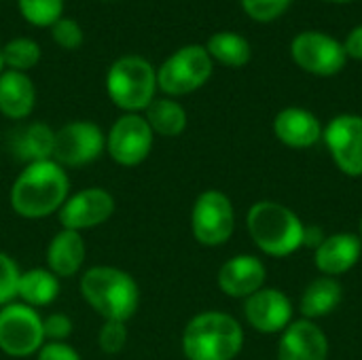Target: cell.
<instances>
[{
  "label": "cell",
  "mask_w": 362,
  "mask_h": 360,
  "mask_svg": "<svg viewBox=\"0 0 362 360\" xmlns=\"http://www.w3.org/2000/svg\"><path fill=\"white\" fill-rule=\"evenodd\" d=\"M127 344V327L125 323L117 320H104L100 333H98V346L106 354H119Z\"/></svg>",
  "instance_id": "cell-29"
},
{
  "label": "cell",
  "mask_w": 362,
  "mask_h": 360,
  "mask_svg": "<svg viewBox=\"0 0 362 360\" xmlns=\"http://www.w3.org/2000/svg\"><path fill=\"white\" fill-rule=\"evenodd\" d=\"M212 76V57L206 47L187 45L170 55L157 70V87L168 95H187Z\"/></svg>",
  "instance_id": "cell-6"
},
{
  "label": "cell",
  "mask_w": 362,
  "mask_h": 360,
  "mask_svg": "<svg viewBox=\"0 0 362 360\" xmlns=\"http://www.w3.org/2000/svg\"><path fill=\"white\" fill-rule=\"evenodd\" d=\"M329 339L314 320H293L280 337L278 360H327Z\"/></svg>",
  "instance_id": "cell-15"
},
{
  "label": "cell",
  "mask_w": 362,
  "mask_h": 360,
  "mask_svg": "<svg viewBox=\"0 0 362 360\" xmlns=\"http://www.w3.org/2000/svg\"><path fill=\"white\" fill-rule=\"evenodd\" d=\"M19 265L13 257L0 250V308L13 303L17 299V284H19Z\"/></svg>",
  "instance_id": "cell-28"
},
{
  "label": "cell",
  "mask_w": 362,
  "mask_h": 360,
  "mask_svg": "<svg viewBox=\"0 0 362 360\" xmlns=\"http://www.w3.org/2000/svg\"><path fill=\"white\" fill-rule=\"evenodd\" d=\"M276 138L291 149H310L322 138L320 121L305 108L288 106L274 119Z\"/></svg>",
  "instance_id": "cell-18"
},
{
  "label": "cell",
  "mask_w": 362,
  "mask_h": 360,
  "mask_svg": "<svg viewBox=\"0 0 362 360\" xmlns=\"http://www.w3.org/2000/svg\"><path fill=\"white\" fill-rule=\"evenodd\" d=\"M291 0H242L246 15L257 21H272L288 8Z\"/></svg>",
  "instance_id": "cell-31"
},
{
  "label": "cell",
  "mask_w": 362,
  "mask_h": 360,
  "mask_svg": "<svg viewBox=\"0 0 362 360\" xmlns=\"http://www.w3.org/2000/svg\"><path fill=\"white\" fill-rule=\"evenodd\" d=\"M362 240L356 233H333L327 236L325 242L316 248L314 261L316 267L329 276L337 278L348 274L361 259Z\"/></svg>",
  "instance_id": "cell-17"
},
{
  "label": "cell",
  "mask_w": 362,
  "mask_h": 360,
  "mask_svg": "<svg viewBox=\"0 0 362 360\" xmlns=\"http://www.w3.org/2000/svg\"><path fill=\"white\" fill-rule=\"evenodd\" d=\"M144 119L151 125L153 134H159L165 138H176L187 127L185 108L176 100H170V98H155L146 106Z\"/></svg>",
  "instance_id": "cell-24"
},
{
  "label": "cell",
  "mask_w": 362,
  "mask_h": 360,
  "mask_svg": "<svg viewBox=\"0 0 362 360\" xmlns=\"http://www.w3.org/2000/svg\"><path fill=\"white\" fill-rule=\"evenodd\" d=\"M106 149V136L93 121H72L55 132L53 161L66 168H81L95 161Z\"/></svg>",
  "instance_id": "cell-9"
},
{
  "label": "cell",
  "mask_w": 362,
  "mask_h": 360,
  "mask_svg": "<svg viewBox=\"0 0 362 360\" xmlns=\"http://www.w3.org/2000/svg\"><path fill=\"white\" fill-rule=\"evenodd\" d=\"M242 346L244 329L225 312H202L182 331V352L189 360H233Z\"/></svg>",
  "instance_id": "cell-3"
},
{
  "label": "cell",
  "mask_w": 362,
  "mask_h": 360,
  "mask_svg": "<svg viewBox=\"0 0 362 360\" xmlns=\"http://www.w3.org/2000/svg\"><path fill=\"white\" fill-rule=\"evenodd\" d=\"M53 138L55 132L47 123H28L17 127L8 138V151L15 159L25 166L36 161H47L53 157Z\"/></svg>",
  "instance_id": "cell-20"
},
{
  "label": "cell",
  "mask_w": 362,
  "mask_h": 360,
  "mask_svg": "<svg viewBox=\"0 0 362 360\" xmlns=\"http://www.w3.org/2000/svg\"><path fill=\"white\" fill-rule=\"evenodd\" d=\"M87 246L83 233L72 229H62L53 236L47 246V269L57 278L76 276L85 263Z\"/></svg>",
  "instance_id": "cell-19"
},
{
  "label": "cell",
  "mask_w": 362,
  "mask_h": 360,
  "mask_svg": "<svg viewBox=\"0 0 362 360\" xmlns=\"http://www.w3.org/2000/svg\"><path fill=\"white\" fill-rule=\"evenodd\" d=\"M2 66H4V62H2V49H0V70H2Z\"/></svg>",
  "instance_id": "cell-37"
},
{
  "label": "cell",
  "mask_w": 362,
  "mask_h": 360,
  "mask_svg": "<svg viewBox=\"0 0 362 360\" xmlns=\"http://www.w3.org/2000/svg\"><path fill=\"white\" fill-rule=\"evenodd\" d=\"M42 346V318L34 308L21 301L0 308V350L6 356L25 359L38 354Z\"/></svg>",
  "instance_id": "cell-7"
},
{
  "label": "cell",
  "mask_w": 362,
  "mask_h": 360,
  "mask_svg": "<svg viewBox=\"0 0 362 360\" xmlns=\"http://www.w3.org/2000/svg\"><path fill=\"white\" fill-rule=\"evenodd\" d=\"M36 360H83L78 356V352L64 344V342H45V346L38 350V359Z\"/></svg>",
  "instance_id": "cell-33"
},
{
  "label": "cell",
  "mask_w": 362,
  "mask_h": 360,
  "mask_svg": "<svg viewBox=\"0 0 362 360\" xmlns=\"http://www.w3.org/2000/svg\"><path fill=\"white\" fill-rule=\"evenodd\" d=\"M51 34H53V40L62 47V49H78L83 45V30L78 25V21L74 19H57L53 25H51Z\"/></svg>",
  "instance_id": "cell-30"
},
{
  "label": "cell",
  "mask_w": 362,
  "mask_h": 360,
  "mask_svg": "<svg viewBox=\"0 0 362 360\" xmlns=\"http://www.w3.org/2000/svg\"><path fill=\"white\" fill-rule=\"evenodd\" d=\"M68 197V172L53 159L25 166L8 193L13 212L23 219H45L53 212H59Z\"/></svg>",
  "instance_id": "cell-1"
},
{
  "label": "cell",
  "mask_w": 362,
  "mask_h": 360,
  "mask_svg": "<svg viewBox=\"0 0 362 360\" xmlns=\"http://www.w3.org/2000/svg\"><path fill=\"white\" fill-rule=\"evenodd\" d=\"M291 55L299 68L318 76H333L348 62L344 45L322 32L297 34L291 42Z\"/></svg>",
  "instance_id": "cell-11"
},
{
  "label": "cell",
  "mask_w": 362,
  "mask_h": 360,
  "mask_svg": "<svg viewBox=\"0 0 362 360\" xmlns=\"http://www.w3.org/2000/svg\"><path fill=\"white\" fill-rule=\"evenodd\" d=\"M36 104V89L25 72H0V112L6 119L21 121L30 117Z\"/></svg>",
  "instance_id": "cell-21"
},
{
  "label": "cell",
  "mask_w": 362,
  "mask_h": 360,
  "mask_svg": "<svg viewBox=\"0 0 362 360\" xmlns=\"http://www.w3.org/2000/svg\"><path fill=\"white\" fill-rule=\"evenodd\" d=\"M115 212V197L102 187H89L83 189L66 199V204L59 208V223L62 229L72 231H87L93 227L104 225Z\"/></svg>",
  "instance_id": "cell-13"
},
{
  "label": "cell",
  "mask_w": 362,
  "mask_h": 360,
  "mask_svg": "<svg viewBox=\"0 0 362 360\" xmlns=\"http://www.w3.org/2000/svg\"><path fill=\"white\" fill-rule=\"evenodd\" d=\"M19 11L32 25L49 28L62 19L64 0H19Z\"/></svg>",
  "instance_id": "cell-27"
},
{
  "label": "cell",
  "mask_w": 362,
  "mask_h": 360,
  "mask_svg": "<svg viewBox=\"0 0 362 360\" xmlns=\"http://www.w3.org/2000/svg\"><path fill=\"white\" fill-rule=\"evenodd\" d=\"M206 51L212 59L229 68H242L250 62V42L235 32H216L210 36Z\"/></svg>",
  "instance_id": "cell-25"
},
{
  "label": "cell",
  "mask_w": 362,
  "mask_h": 360,
  "mask_svg": "<svg viewBox=\"0 0 362 360\" xmlns=\"http://www.w3.org/2000/svg\"><path fill=\"white\" fill-rule=\"evenodd\" d=\"M341 299H344L341 284L335 278L322 276V278H316L314 282H310L308 289L303 291L301 301H299V312L308 320L322 318V316H329L331 312H335L339 308Z\"/></svg>",
  "instance_id": "cell-22"
},
{
  "label": "cell",
  "mask_w": 362,
  "mask_h": 360,
  "mask_svg": "<svg viewBox=\"0 0 362 360\" xmlns=\"http://www.w3.org/2000/svg\"><path fill=\"white\" fill-rule=\"evenodd\" d=\"M325 233H322V229L320 227H305V231H303V246H308V248H318L322 242H325Z\"/></svg>",
  "instance_id": "cell-35"
},
{
  "label": "cell",
  "mask_w": 362,
  "mask_h": 360,
  "mask_svg": "<svg viewBox=\"0 0 362 360\" xmlns=\"http://www.w3.org/2000/svg\"><path fill=\"white\" fill-rule=\"evenodd\" d=\"M267 278V269L259 257L238 255L223 263L218 269V286L227 297L248 299L257 291L263 289Z\"/></svg>",
  "instance_id": "cell-16"
},
{
  "label": "cell",
  "mask_w": 362,
  "mask_h": 360,
  "mask_svg": "<svg viewBox=\"0 0 362 360\" xmlns=\"http://www.w3.org/2000/svg\"><path fill=\"white\" fill-rule=\"evenodd\" d=\"M191 229L199 244L223 246L235 229V212L231 199L216 189L199 193L191 212Z\"/></svg>",
  "instance_id": "cell-8"
},
{
  "label": "cell",
  "mask_w": 362,
  "mask_h": 360,
  "mask_svg": "<svg viewBox=\"0 0 362 360\" xmlns=\"http://www.w3.org/2000/svg\"><path fill=\"white\" fill-rule=\"evenodd\" d=\"M325 2H339L341 4V2H352V0H325Z\"/></svg>",
  "instance_id": "cell-36"
},
{
  "label": "cell",
  "mask_w": 362,
  "mask_h": 360,
  "mask_svg": "<svg viewBox=\"0 0 362 360\" xmlns=\"http://www.w3.org/2000/svg\"><path fill=\"white\" fill-rule=\"evenodd\" d=\"M106 89L112 104L121 110H146V106L155 100L157 70L148 59L140 55H123L110 66L106 76Z\"/></svg>",
  "instance_id": "cell-5"
},
{
  "label": "cell",
  "mask_w": 362,
  "mask_h": 360,
  "mask_svg": "<svg viewBox=\"0 0 362 360\" xmlns=\"http://www.w3.org/2000/svg\"><path fill=\"white\" fill-rule=\"evenodd\" d=\"M322 138L335 166L352 178L362 176V117L339 115L325 129Z\"/></svg>",
  "instance_id": "cell-12"
},
{
  "label": "cell",
  "mask_w": 362,
  "mask_h": 360,
  "mask_svg": "<svg viewBox=\"0 0 362 360\" xmlns=\"http://www.w3.org/2000/svg\"><path fill=\"white\" fill-rule=\"evenodd\" d=\"M293 303L278 289H261L244 303L246 323L265 335L282 333L293 323Z\"/></svg>",
  "instance_id": "cell-14"
},
{
  "label": "cell",
  "mask_w": 362,
  "mask_h": 360,
  "mask_svg": "<svg viewBox=\"0 0 362 360\" xmlns=\"http://www.w3.org/2000/svg\"><path fill=\"white\" fill-rule=\"evenodd\" d=\"M153 136L155 134L142 115L127 112L112 123L106 136V151L115 163L134 168L151 155Z\"/></svg>",
  "instance_id": "cell-10"
},
{
  "label": "cell",
  "mask_w": 362,
  "mask_h": 360,
  "mask_svg": "<svg viewBox=\"0 0 362 360\" xmlns=\"http://www.w3.org/2000/svg\"><path fill=\"white\" fill-rule=\"evenodd\" d=\"M361 240H362V221H361Z\"/></svg>",
  "instance_id": "cell-38"
},
{
  "label": "cell",
  "mask_w": 362,
  "mask_h": 360,
  "mask_svg": "<svg viewBox=\"0 0 362 360\" xmlns=\"http://www.w3.org/2000/svg\"><path fill=\"white\" fill-rule=\"evenodd\" d=\"M81 295L104 320L127 323L140 306L138 282L112 265L89 267L81 276Z\"/></svg>",
  "instance_id": "cell-2"
},
{
  "label": "cell",
  "mask_w": 362,
  "mask_h": 360,
  "mask_svg": "<svg viewBox=\"0 0 362 360\" xmlns=\"http://www.w3.org/2000/svg\"><path fill=\"white\" fill-rule=\"evenodd\" d=\"M2 62L8 70L25 72L40 62V47L32 38H13L2 47Z\"/></svg>",
  "instance_id": "cell-26"
},
{
  "label": "cell",
  "mask_w": 362,
  "mask_h": 360,
  "mask_svg": "<svg viewBox=\"0 0 362 360\" xmlns=\"http://www.w3.org/2000/svg\"><path fill=\"white\" fill-rule=\"evenodd\" d=\"M42 333L45 342H64L72 335V320L66 314H49L42 318Z\"/></svg>",
  "instance_id": "cell-32"
},
{
  "label": "cell",
  "mask_w": 362,
  "mask_h": 360,
  "mask_svg": "<svg viewBox=\"0 0 362 360\" xmlns=\"http://www.w3.org/2000/svg\"><path fill=\"white\" fill-rule=\"evenodd\" d=\"M344 49H346V55H348V57L362 62V23L361 25H356V28L348 34V38H346V42H344Z\"/></svg>",
  "instance_id": "cell-34"
},
{
  "label": "cell",
  "mask_w": 362,
  "mask_h": 360,
  "mask_svg": "<svg viewBox=\"0 0 362 360\" xmlns=\"http://www.w3.org/2000/svg\"><path fill=\"white\" fill-rule=\"evenodd\" d=\"M246 227L257 248L269 257H288L303 246L305 225L284 204L257 202L248 210Z\"/></svg>",
  "instance_id": "cell-4"
},
{
  "label": "cell",
  "mask_w": 362,
  "mask_h": 360,
  "mask_svg": "<svg viewBox=\"0 0 362 360\" xmlns=\"http://www.w3.org/2000/svg\"><path fill=\"white\" fill-rule=\"evenodd\" d=\"M59 295V278L45 267L21 272L17 284V297L30 308H45Z\"/></svg>",
  "instance_id": "cell-23"
}]
</instances>
